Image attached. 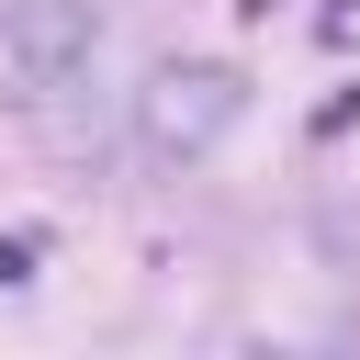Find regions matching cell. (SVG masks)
<instances>
[{"mask_svg":"<svg viewBox=\"0 0 360 360\" xmlns=\"http://www.w3.org/2000/svg\"><path fill=\"white\" fill-rule=\"evenodd\" d=\"M0 56L34 101H68L101 68V11L90 0H0Z\"/></svg>","mask_w":360,"mask_h":360,"instance_id":"cell-1","label":"cell"},{"mask_svg":"<svg viewBox=\"0 0 360 360\" xmlns=\"http://www.w3.org/2000/svg\"><path fill=\"white\" fill-rule=\"evenodd\" d=\"M236 68H158L146 90H135V124H146V146L158 158H202L225 124H236Z\"/></svg>","mask_w":360,"mask_h":360,"instance_id":"cell-2","label":"cell"}]
</instances>
